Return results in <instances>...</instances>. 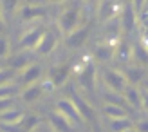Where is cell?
Masks as SVG:
<instances>
[{
	"instance_id": "obj_1",
	"label": "cell",
	"mask_w": 148,
	"mask_h": 132,
	"mask_svg": "<svg viewBox=\"0 0 148 132\" xmlns=\"http://www.w3.org/2000/svg\"><path fill=\"white\" fill-rule=\"evenodd\" d=\"M76 76H78V83L85 91H88V92L94 91V87H96V63L92 62L90 56H87L83 60V63H79Z\"/></svg>"
},
{
	"instance_id": "obj_2",
	"label": "cell",
	"mask_w": 148,
	"mask_h": 132,
	"mask_svg": "<svg viewBox=\"0 0 148 132\" xmlns=\"http://www.w3.org/2000/svg\"><path fill=\"white\" fill-rule=\"evenodd\" d=\"M79 16H81L79 6H72L69 9H65L60 16H58V29H60V33L69 34L76 27H79V20H81Z\"/></svg>"
},
{
	"instance_id": "obj_3",
	"label": "cell",
	"mask_w": 148,
	"mask_h": 132,
	"mask_svg": "<svg viewBox=\"0 0 148 132\" xmlns=\"http://www.w3.org/2000/svg\"><path fill=\"white\" fill-rule=\"evenodd\" d=\"M103 82H105L107 89H112V91H117V92H125L127 83H128L125 72H119V71H116V69L103 71Z\"/></svg>"
},
{
	"instance_id": "obj_4",
	"label": "cell",
	"mask_w": 148,
	"mask_h": 132,
	"mask_svg": "<svg viewBox=\"0 0 148 132\" xmlns=\"http://www.w3.org/2000/svg\"><path fill=\"white\" fill-rule=\"evenodd\" d=\"M58 111H60L65 118H67L74 127H79L81 123H83L85 120H83V116L79 114V111L76 109V105L72 103V100H69V98H62L60 101H58Z\"/></svg>"
},
{
	"instance_id": "obj_5",
	"label": "cell",
	"mask_w": 148,
	"mask_h": 132,
	"mask_svg": "<svg viewBox=\"0 0 148 132\" xmlns=\"http://www.w3.org/2000/svg\"><path fill=\"white\" fill-rule=\"evenodd\" d=\"M137 18H139V13L134 7L132 0H128L127 4L123 6L121 9V25H123V33H132L134 27L137 24Z\"/></svg>"
},
{
	"instance_id": "obj_6",
	"label": "cell",
	"mask_w": 148,
	"mask_h": 132,
	"mask_svg": "<svg viewBox=\"0 0 148 132\" xmlns=\"http://www.w3.org/2000/svg\"><path fill=\"white\" fill-rule=\"evenodd\" d=\"M71 72H72V69H71V65H67V63H63V65H53L51 71H49L47 80L53 83V87H63L65 83L69 82Z\"/></svg>"
},
{
	"instance_id": "obj_7",
	"label": "cell",
	"mask_w": 148,
	"mask_h": 132,
	"mask_svg": "<svg viewBox=\"0 0 148 132\" xmlns=\"http://www.w3.org/2000/svg\"><path fill=\"white\" fill-rule=\"evenodd\" d=\"M88 34H90V27H88V25L76 27L69 34H65V45H67L69 49H79V47H83V43L87 42Z\"/></svg>"
},
{
	"instance_id": "obj_8",
	"label": "cell",
	"mask_w": 148,
	"mask_h": 132,
	"mask_svg": "<svg viewBox=\"0 0 148 132\" xmlns=\"http://www.w3.org/2000/svg\"><path fill=\"white\" fill-rule=\"evenodd\" d=\"M123 7L119 6L117 0H101L99 6H98V16L101 22H107V20H112L116 16H119Z\"/></svg>"
},
{
	"instance_id": "obj_9",
	"label": "cell",
	"mask_w": 148,
	"mask_h": 132,
	"mask_svg": "<svg viewBox=\"0 0 148 132\" xmlns=\"http://www.w3.org/2000/svg\"><path fill=\"white\" fill-rule=\"evenodd\" d=\"M117 43H119V40H105L98 43V45L94 47V58L98 62H108L112 60V58H116V47Z\"/></svg>"
},
{
	"instance_id": "obj_10",
	"label": "cell",
	"mask_w": 148,
	"mask_h": 132,
	"mask_svg": "<svg viewBox=\"0 0 148 132\" xmlns=\"http://www.w3.org/2000/svg\"><path fill=\"white\" fill-rule=\"evenodd\" d=\"M43 33H45L43 27H33V29H29V31H25L20 38V47L22 49H36V45L40 43Z\"/></svg>"
},
{
	"instance_id": "obj_11",
	"label": "cell",
	"mask_w": 148,
	"mask_h": 132,
	"mask_svg": "<svg viewBox=\"0 0 148 132\" xmlns=\"http://www.w3.org/2000/svg\"><path fill=\"white\" fill-rule=\"evenodd\" d=\"M56 47H58V34L54 31H45L40 43L36 45V53L42 54V56H47V54L53 53Z\"/></svg>"
},
{
	"instance_id": "obj_12",
	"label": "cell",
	"mask_w": 148,
	"mask_h": 132,
	"mask_svg": "<svg viewBox=\"0 0 148 132\" xmlns=\"http://www.w3.org/2000/svg\"><path fill=\"white\" fill-rule=\"evenodd\" d=\"M71 100H72V103L76 105V109L79 111V114L83 116V120L85 121H92V120H96V111L88 105V101L87 100H83L79 96V94L76 92V91H72L71 92Z\"/></svg>"
},
{
	"instance_id": "obj_13",
	"label": "cell",
	"mask_w": 148,
	"mask_h": 132,
	"mask_svg": "<svg viewBox=\"0 0 148 132\" xmlns=\"http://www.w3.org/2000/svg\"><path fill=\"white\" fill-rule=\"evenodd\" d=\"M42 67L40 65H36V63H29L27 67H24L22 69V72H20V82L24 83V85H31V83H36L40 80V76H42Z\"/></svg>"
},
{
	"instance_id": "obj_14",
	"label": "cell",
	"mask_w": 148,
	"mask_h": 132,
	"mask_svg": "<svg viewBox=\"0 0 148 132\" xmlns=\"http://www.w3.org/2000/svg\"><path fill=\"white\" fill-rule=\"evenodd\" d=\"M47 14V9L45 7H40V6H33V4H27L22 7L20 11V16H22V22H33L36 18H42Z\"/></svg>"
},
{
	"instance_id": "obj_15",
	"label": "cell",
	"mask_w": 148,
	"mask_h": 132,
	"mask_svg": "<svg viewBox=\"0 0 148 132\" xmlns=\"http://www.w3.org/2000/svg\"><path fill=\"white\" fill-rule=\"evenodd\" d=\"M24 118V112L18 109H7V111L0 112V123L5 127H16Z\"/></svg>"
},
{
	"instance_id": "obj_16",
	"label": "cell",
	"mask_w": 148,
	"mask_h": 132,
	"mask_svg": "<svg viewBox=\"0 0 148 132\" xmlns=\"http://www.w3.org/2000/svg\"><path fill=\"white\" fill-rule=\"evenodd\" d=\"M116 60L123 63H127L128 60H134V45H130L125 40H119V43L116 47Z\"/></svg>"
},
{
	"instance_id": "obj_17",
	"label": "cell",
	"mask_w": 148,
	"mask_h": 132,
	"mask_svg": "<svg viewBox=\"0 0 148 132\" xmlns=\"http://www.w3.org/2000/svg\"><path fill=\"white\" fill-rule=\"evenodd\" d=\"M134 60L137 62V65H148V40L146 38L134 43Z\"/></svg>"
},
{
	"instance_id": "obj_18",
	"label": "cell",
	"mask_w": 148,
	"mask_h": 132,
	"mask_svg": "<svg viewBox=\"0 0 148 132\" xmlns=\"http://www.w3.org/2000/svg\"><path fill=\"white\" fill-rule=\"evenodd\" d=\"M49 123H51V127H53L54 130H69V129L72 127V123L65 118L60 111L49 114Z\"/></svg>"
},
{
	"instance_id": "obj_19",
	"label": "cell",
	"mask_w": 148,
	"mask_h": 132,
	"mask_svg": "<svg viewBox=\"0 0 148 132\" xmlns=\"http://www.w3.org/2000/svg\"><path fill=\"white\" fill-rule=\"evenodd\" d=\"M43 85H38V83H31V85H25V91L22 92V100L25 101V103H33L36 101L42 94H43Z\"/></svg>"
},
{
	"instance_id": "obj_20",
	"label": "cell",
	"mask_w": 148,
	"mask_h": 132,
	"mask_svg": "<svg viewBox=\"0 0 148 132\" xmlns=\"http://www.w3.org/2000/svg\"><path fill=\"white\" fill-rule=\"evenodd\" d=\"M125 98H127L128 105H132L134 109H143V96H141V91L136 89V87H127L125 89Z\"/></svg>"
},
{
	"instance_id": "obj_21",
	"label": "cell",
	"mask_w": 148,
	"mask_h": 132,
	"mask_svg": "<svg viewBox=\"0 0 148 132\" xmlns=\"http://www.w3.org/2000/svg\"><path fill=\"white\" fill-rule=\"evenodd\" d=\"M103 114L107 116V120H117V118H127L128 112L125 111V107L114 105V103H105L103 107Z\"/></svg>"
},
{
	"instance_id": "obj_22",
	"label": "cell",
	"mask_w": 148,
	"mask_h": 132,
	"mask_svg": "<svg viewBox=\"0 0 148 132\" xmlns=\"http://www.w3.org/2000/svg\"><path fill=\"white\" fill-rule=\"evenodd\" d=\"M125 76H127V82L136 85V83H141L143 78H145V71L141 69V65H134V67H127L123 71Z\"/></svg>"
},
{
	"instance_id": "obj_23",
	"label": "cell",
	"mask_w": 148,
	"mask_h": 132,
	"mask_svg": "<svg viewBox=\"0 0 148 132\" xmlns=\"http://www.w3.org/2000/svg\"><path fill=\"white\" fill-rule=\"evenodd\" d=\"M103 100H105V103H114V105H128V101L127 98H125V94L123 92H117V91H112V89H108L103 92Z\"/></svg>"
},
{
	"instance_id": "obj_24",
	"label": "cell",
	"mask_w": 148,
	"mask_h": 132,
	"mask_svg": "<svg viewBox=\"0 0 148 132\" xmlns=\"http://www.w3.org/2000/svg\"><path fill=\"white\" fill-rule=\"evenodd\" d=\"M27 65H29V56L24 54V53H20V54H13V56L9 58V67L16 69V71L27 67Z\"/></svg>"
},
{
	"instance_id": "obj_25",
	"label": "cell",
	"mask_w": 148,
	"mask_h": 132,
	"mask_svg": "<svg viewBox=\"0 0 148 132\" xmlns=\"http://www.w3.org/2000/svg\"><path fill=\"white\" fill-rule=\"evenodd\" d=\"M38 123H40V118L38 116H34V114H31V116H24L22 118V121L18 123V129H24V130H33V129H36L38 127Z\"/></svg>"
},
{
	"instance_id": "obj_26",
	"label": "cell",
	"mask_w": 148,
	"mask_h": 132,
	"mask_svg": "<svg viewBox=\"0 0 148 132\" xmlns=\"http://www.w3.org/2000/svg\"><path fill=\"white\" fill-rule=\"evenodd\" d=\"M14 74H16V69H13L7 65L5 69H0V85H5V83H11Z\"/></svg>"
},
{
	"instance_id": "obj_27",
	"label": "cell",
	"mask_w": 148,
	"mask_h": 132,
	"mask_svg": "<svg viewBox=\"0 0 148 132\" xmlns=\"http://www.w3.org/2000/svg\"><path fill=\"white\" fill-rule=\"evenodd\" d=\"M108 129H114V130H117V129H121V130H127V129H132V125H130V121H128V116H127V118L110 120V125H108Z\"/></svg>"
},
{
	"instance_id": "obj_28",
	"label": "cell",
	"mask_w": 148,
	"mask_h": 132,
	"mask_svg": "<svg viewBox=\"0 0 148 132\" xmlns=\"http://www.w3.org/2000/svg\"><path fill=\"white\" fill-rule=\"evenodd\" d=\"M16 6H18V0H0V11L4 13V16L5 14H11L16 9Z\"/></svg>"
},
{
	"instance_id": "obj_29",
	"label": "cell",
	"mask_w": 148,
	"mask_h": 132,
	"mask_svg": "<svg viewBox=\"0 0 148 132\" xmlns=\"http://www.w3.org/2000/svg\"><path fill=\"white\" fill-rule=\"evenodd\" d=\"M16 87L11 85V83H5V85H0V98H7V96H13Z\"/></svg>"
},
{
	"instance_id": "obj_30",
	"label": "cell",
	"mask_w": 148,
	"mask_h": 132,
	"mask_svg": "<svg viewBox=\"0 0 148 132\" xmlns=\"http://www.w3.org/2000/svg\"><path fill=\"white\" fill-rule=\"evenodd\" d=\"M13 105H14V101H13L11 96H7V98H0V112L7 111V109H13Z\"/></svg>"
},
{
	"instance_id": "obj_31",
	"label": "cell",
	"mask_w": 148,
	"mask_h": 132,
	"mask_svg": "<svg viewBox=\"0 0 148 132\" xmlns=\"http://www.w3.org/2000/svg\"><path fill=\"white\" fill-rule=\"evenodd\" d=\"M7 53H9V43L4 36H0V58H4Z\"/></svg>"
},
{
	"instance_id": "obj_32",
	"label": "cell",
	"mask_w": 148,
	"mask_h": 132,
	"mask_svg": "<svg viewBox=\"0 0 148 132\" xmlns=\"http://www.w3.org/2000/svg\"><path fill=\"white\" fill-rule=\"evenodd\" d=\"M146 2L148 0H132V4H134V7L137 9V13H141V9L146 6Z\"/></svg>"
},
{
	"instance_id": "obj_33",
	"label": "cell",
	"mask_w": 148,
	"mask_h": 132,
	"mask_svg": "<svg viewBox=\"0 0 148 132\" xmlns=\"http://www.w3.org/2000/svg\"><path fill=\"white\" fill-rule=\"evenodd\" d=\"M136 129L137 130H148V118H145V120L139 121L137 125H136Z\"/></svg>"
},
{
	"instance_id": "obj_34",
	"label": "cell",
	"mask_w": 148,
	"mask_h": 132,
	"mask_svg": "<svg viewBox=\"0 0 148 132\" xmlns=\"http://www.w3.org/2000/svg\"><path fill=\"white\" fill-rule=\"evenodd\" d=\"M141 96H143V109H146V111H148V91L146 89L141 91Z\"/></svg>"
},
{
	"instance_id": "obj_35",
	"label": "cell",
	"mask_w": 148,
	"mask_h": 132,
	"mask_svg": "<svg viewBox=\"0 0 148 132\" xmlns=\"http://www.w3.org/2000/svg\"><path fill=\"white\" fill-rule=\"evenodd\" d=\"M2 16H4V13L0 11V33H4V27H5V25H4V18H2Z\"/></svg>"
},
{
	"instance_id": "obj_36",
	"label": "cell",
	"mask_w": 148,
	"mask_h": 132,
	"mask_svg": "<svg viewBox=\"0 0 148 132\" xmlns=\"http://www.w3.org/2000/svg\"><path fill=\"white\" fill-rule=\"evenodd\" d=\"M141 85H143V89H146V91H148V76H146V78H143Z\"/></svg>"
},
{
	"instance_id": "obj_37",
	"label": "cell",
	"mask_w": 148,
	"mask_h": 132,
	"mask_svg": "<svg viewBox=\"0 0 148 132\" xmlns=\"http://www.w3.org/2000/svg\"><path fill=\"white\" fill-rule=\"evenodd\" d=\"M51 4H62V2H65V0H49Z\"/></svg>"
},
{
	"instance_id": "obj_38",
	"label": "cell",
	"mask_w": 148,
	"mask_h": 132,
	"mask_svg": "<svg viewBox=\"0 0 148 132\" xmlns=\"http://www.w3.org/2000/svg\"><path fill=\"white\" fill-rule=\"evenodd\" d=\"M88 2H92V4H94V2H98V0H88Z\"/></svg>"
}]
</instances>
